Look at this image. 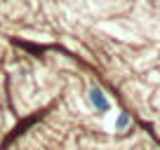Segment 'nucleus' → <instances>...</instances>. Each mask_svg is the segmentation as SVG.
Here are the masks:
<instances>
[{"label": "nucleus", "instance_id": "f257e3e1", "mask_svg": "<svg viewBox=\"0 0 160 150\" xmlns=\"http://www.w3.org/2000/svg\"><path fill=\"white\" fill-rule=\"evenodd\" d=\"M87 96H90L92 105H94L99 113H108L111 110V101L106 99V94L99 89V87H90V91H87Z\"/></svg>", "mask_w": 160, "mask_h": 150}, {"label": "nucleus", "instance_id": "f03ea898", "mask_svg": "<svg viewBox=\"0 0 160 150\" xmlns=\"http://www.w3.org/2000/svg\"><path fill=\"white\" fill-rule=\"evenodd\" d=\"M127 124H130V115H127V113H120L118 120H115V131L127 129Z\"/></svg>", "mask_w": 160, "mask_h": 150}]
</instances>
